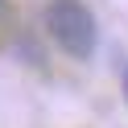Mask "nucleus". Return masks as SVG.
Segmentation results:
<instances>
[{
	"instance_id": "nucleus-1",
	"label": "nucleus",
	"mask_w": 128,
	"mask_h": 128,
	"mask_svg": "<svg viewBox=\"0 0 128 128\" xmlns=\"http://www.w3.org/2000/svg\"><path fill=\"white\" fill-rule=\"evenodd\" d=\"M46 33L70 58H91L95 42H99L95 17H91V8L83 0H50L46 4Z\"/></svg>"
},
{
	"instance_id": "nucleus-2",
	"label": "nucleus",
	"mask_w": 128,
	"mask_h": 128,
	"mask_svg": "<svg viewBox=\"0 0 128 128\" xmlns=\"http://www.w3.org/2000/svg\"><path fill=\"white\" fill-rule=\"evenodd\" d=\"M124 87H128V74H124Z\"/></svg>"
},
{
	"instance_id": "nucleus-3",
	"label": "nucleus",
	"mask_w": 128,
	"mask_h": 128,
	"mask_svg": "<svg viewBox=\"0 0 128 128\" xmlns=\"http://www.w3.org/2000/svg\"><path fill=\"white\" fill-rule=\"evenodd\" d=\"M0 8H4V0H0Z\"/></svg>"
}]
</instances>
